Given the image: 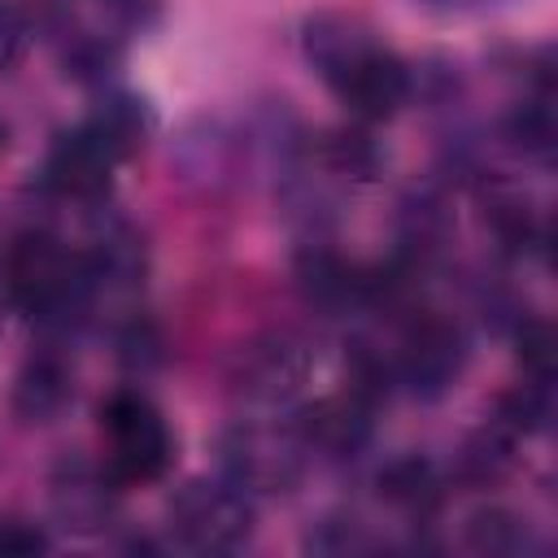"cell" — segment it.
I'll return each mask as SVG.
<instances>
[{
	"mask_svg": "<svg viewBox=\"0 0 558 558\" xmlns=\"http://www.w3.org/2000/svg\"><path fill=\"white\" fill-rule=\"evenodd\" d=\"M296 288L310 305L327 314H344L362 305V266L344 262L323 244H305L296 253Z\"/></svg>",
	"mask_w": 558,
	"mask_h": 558,
	"instance_id": "10",
	"label": "cell"
},
{
	"mask_svg": "<svg viewBox=\"0 0 558 558\" xmlns=\"http://www.w3.org/2000/svg\"><path fill=\"white\" fill-rule=\"evenodd\" d=\"M122 157L100 140L92 122L57 135L44 161V183L65 201H100L109 192V174Z\"/></svg>",
	"mask_w": 558,
	"mask_h": 558,
	"instance_id": "6",
	"label": "cell"
},
{
	"mask_svg": "<svg viewBox=\"0 0 558 558\" xmlns=\"http://www.w3.org/2000/svg\"><path fill=\"white\" fill-rule=\"evenodd\" d=\"M52 514L65 532H100L109 527L113 519V475L83 462V458H65L57 471H52Z\"/></svg>",
	"mask_w": 558,
	"mask_h": 558,
	"instance_id": "9",
	"label": "cell"
},
{
	"mask_svg": "<svg viewBox=\"0 0 558 558\" xmlns=\"http://www.w3.org/2000/svg\"><path fill=\"white\" fill-rule=\"evenodd\" d=\"M549 414H554V401H549V384H514L501 401H497V423L514 436H536L549 427Z\"/></svg>",
	"mask_w": 558,
	"mask_h": 558,
	"instance_id": "19",
	"label": "cell"
},
{
	"mask_svg": "<svg viewBox=\"0 0 558 558\" xmlns=\"http://www.w3.org/2000/svg\"><path fill=\"white\" fill-rule=\"evenodd\" d=\"M371 414H375V405L344 388L340 397H323V401L305 405L301 418L292 423V432L305 445V453L349 458L371 440Z\"/></svg>",
	"mask_w": 558,
	"mask_h": 558,
	"instance_id": "8",
	"label": "cell"
},
{
	"mask_svg": "<svg viewBox=\"0 0 558 558\" xmlns=\"http://www.w3.org/2000/svg\"><path fill=\"white\" fill-rule=\"evenodd\" d=\"M65 65H70V74H74V78L92 83V78H105V74H109V65H113V52L105 48V39H78V44L70 48Z\"/></svg>",
	"mask_w": 558,
	"mask_h": 558,
	"instance_id": "25",
	"label": "cell"
},
{
	"mask_svg": "<svg viewBox=\"0 0 558 558\" xmlns=\"http://www.w3.org/2000/svg\"><path fill=\"white\" fill-rule=\"evenodd\" d=\"M113 353H118V366L126 375H153L166 366V331L153 323V318H131L122 323L118 340H113Z\"/></svg>",
	"mask_w": 558,
	"mask_h": 558,
	"instance_id": "18",
	"label": "cell"
},
{
	"mask_svg": "<svg viewBox=\"0 0 558 558\" xmlns=\"http://www.w3.org/2000/svg\"><path fill=\"white\" fill-rule=\"evenodd\" d=\"M170 532L192 554H231L253 532V506L227 480H187L170 497Z\"/></svg>",
	"mask_w": 558,
	"mask_h": 558,
	"instance_id": "1",
	"label": "cell"
},
{
	"mask_svg": "<svg viewBox=\"0 0 558 558\" xmlns=\"http://www.w3.org/2000/svg\"><path fill=\"white\" fill-rule=\"evenodd\" d=\"M44 549H48V536L35 523L0 514V558H35Z\"/></svg>",
	"mask_w": 558,
	"mask_h": 558,
	"instance_id": "24",
	"label": "cell"
},
{
	"mask_svg": "<svg viewBox=\"0 0 558 558\" xmlns=\"http://www.w3.org/2000/svg\"><path fill=\"white\" fill-rule=\"evenodd\" d=\"M462 541H466V549H475V554L514 558V554L527 549V523H523L514 510H506V506H480L475 514H466Z\"/></svg>",
	"mask_w": 558,
	"mask_h": 558,
	"instance_id": "16",
	"label": "cell"
},
{
	"mask_svg": "<svg viewBox=\"0 0 558 558\" xmlns=\"http://www.w3.org/2000/svg\"><path fill=\"white\" fill-rule=\"evenodd\" d=\"M305 545H310L314 554H362V549L371 545V536H366V527H362L357 519H349V514H327V519H318V523L310 527Z\"/></svg>",
	"mask_w": 558,
	"mask_h": 558,
	"instance_id": "23",
	"label": "cell"
},
{
	"mask_svg": "<svg viewBox=\"0 0 558 558\" xmlns=\"http://www.w3.org/2000/svg\"><path fill=\"white\" fill-rule=\"evenodd\" d=\"M427 4H440V9H449V4H466V0H427Z\"/></svg>",
	"mask_w": 558,
	"mask_h": 558,
	"instance_id": "27",
	"label": "cell"
},
{
	"mask_svg": "<svg viewBox=\"0 0 558 558\" xmlns=\"http://www.w3.org/2000/svg\"><path fill=\"white\" fill-rule=\"evenodd\" d=\"M331 87L349 105V113H357L362 122H384L410 100L414 74L405 70L401 57H392L384 48H366L340 78H331Z\"/></svg>",
	"mask_w": 558,
	"mask_h": 558,
	"instance_id": "7",
	"label": "cell"
},
{
	"mask_svg": "<svg viewBox=\"0 0 558 558\" xmlns=\"http://www.w3.org/2000/svg\"><path fill=\"white\" fill-rule=\"evenodd\" d=\"M100 427L109 436V462L105 471L113 484H135V480H157L170 466V427L161 410L140 397V392H113L100 410Z\"/></svg>",
	"mask_w": 558,
	"mask_h": 558,
	"instance_id": "2",
	"label": "cell"
},
{
	"mask_svg": "<svg viewBox=\"0 0 558 558\" xmlns=\"http://www.w3.org/2000/svg\"><path fill=\"white\" fill-rule=\"evenodd\" d=\"M22 44H26V22H22L9 4H0V65L17 61Z\"/></svg>",
	"mask_w": 558,
	"mask_h": 558,
	"instance_id": "26",
	"label": "cell"
},
{
	"mask_svg": "<svg viewBox=\"0 0 558 558\" xmlns=\"http://www.w3.org/2000/svg\"><path fill=\"white\" fill-rule=\"evenodd\" d=\"M310 375V349L292 331H266L257 336L240 362H235V388L257 405L288 401Z\"/></svg>",
	"mask_w": 558,
	"mask_h": 558,
	"instance_id": "5",
	"label": "cell"
},
{
	"mask_svg": "<svg viewBox=\"0 0 558 558\" xmlns=\"http://www.w3.org/2000/svg\"><path fill=\"white\" fill-rule=\"evenodd\" d=\"M323 161H327L336 174L371 179V174L379 170V144H375L362 126H340V131H327V140H323Z\"/></svg>",
	"mask_w": 558,
	"mask_h": 558,
	"instance_id": "20",
	"label": "cell"
},
{
	"mask_svg": "<svg viewBox=\"0 0 558 558\" xmlns=\"http://www.w3.org/2000/svg\"><path fill=\"white\" fill-rule=\"evenodd\" d=\"M227 484L240 493H288L301 475L305 445L292 427H262V423H231L218 440Z\"/></svg>",
	"mask_w": 558,
	"mask_h": 558,
	"instance_id": "3",
	"label": "cell"
},
{
	"mask_svg": "<svg viewBox=\"0 0 558 558\" xmlns=\"http://www.w3.org/2000/svg\"><path fill=\"white\" fill-rule=\"evenodd\" d=\"M514 432H506L497 418L488 423V427H480L475 436H466V445L458 449V471L466 475V480H475V484H484V480H497L506 466H510V449H514Z\"/></svg>",
	"mask_w": 558,
	"mask_h": 558,
	"instance_id": "17",
	"label": "cell"
},
{
	"mask_svg": "<svg viewBox=\"0 0 558 558\" xmlns=\"http://www.w3.org/2000/svg\"><path fill=\"white\" fill-rule=\"evenodd\" d=\"M83 266L96 292H135L148 275V253L135 227L113 222L92 240V248L83 253Z\"/></svg>",
	"mask_w": 558,
	"mask_h": 558,
	"instance_id": "11",
	"label": "cell"
},
{
	"mask_svg": "<svg viewBox=\"0 0 558 558\" xmlns=\"http://www.w3.org/2000/svg\"><path fill=\"white\" fill-rule=\"evenodd\" d=\"M506 135L514 140V148H519L523 157L545 161V157L554 153V140H558L549 100H527V105H519V109L506 118Z\"/></svg>",
	"mask_w": 558,
	"mask_h": 558,
	"instance_id": "21",
	"label": "cell"
},
{
	"mask_svg": "<svg viewBox=\"0 0 558 558\" xmlns=\"http://www.w3.org/2000/svg\"><path fill=\"white\" fill-rule=\"evenodd\" d=\"M379 497L410 510V514H427L440 501V475L427 458L410 453V458H392L379 471Z\"/></svg>",
	"mask_w": 558,
	"mask_h": 558,
	"instance_id": "14",
	"label": "cell"
},
{
	"mask_svg": "<svg viewBox=\"0 0 558 558\" xmlns=\"http://www.w3.org/2000/svg\"><path fill=\"white\" fill-rule=\"evenodd\" d=\"M466 366V340L449 318H410L401 349L392 357V384H401L418 401L445 397Z\"/></svg>",
	"mask_w": 558,
	"mask_h": 558,
	"instance_id": "4",
	"label": "cell"
},
{
	"mask_svg": "<svg viewBox=\"0 0 558 558\" xmlns=\"http://www.w3.org/2000/svg\"><path fill=\"white\" fill-rule=\"evenodd\" d=\"M70 401V366L57 353H35L13 379V414L22 423H52Z\"/></svg>",
	"mask_w": 558,
	"mask_h": 558,
	"instance_id": "12",
	"label": "cell"
},
{
	"mask_svg": "<svg viewBox=\"0 0 558 558\" xmlns=\"http://www.w3.org/2000/svg\"><path fill=\"white\" fill-rule=\"evenodd\" d=\"M366 48H375L371 35L344 13H318V17L305 22V57L318 65V74L327 83L340 78Z\"/></svg>",
	"mask_w": 558,
	"mask_h": 558,
	"instance_id": "13",
	"label": "cell"
},
{
	"mask_svg": "<svg viewBox=\"0 0 558 558\" xmlns=\"http://www.w3.org/2000/svg\"><path fill=\"white\" fill-rule=\"evenodd\" d=\"M519 362L523 375L536 384H554V366H558V349H554V327L541 318H519Z\"/></svg>",
	"mask_w": 558,
	"mask_h": 558,
	"instance_id": "22",
	"label": "cell"
},
{
	"mask_svg": "<svg viewBox=\"0 0 558 558\" xmlns=\"http://www.w3.org/2000/svg\"><path fill=\"white\" fill-rule=\"evenodd\" d=\"M484 222L493 227L497 244L510 253H536L545 248V218L514 192H493L484 201Z\"/></svg>",
	"mask_w": 558,
	"mask_h": 558,
	"instance_id": "15",
	"label": "cell"
}]
</instances>
